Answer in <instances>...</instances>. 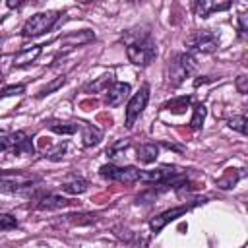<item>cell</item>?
<instances>
[{
  "label": "cell",
  "mask_w": 248,
  "mask_h": 248,
  "mask_svg": "<svg viewBox=\"0 0 248 248\" xmlns=\"http://www.w3.org/2000/svg\"><path fill=\"white\" fill-rule=\"evenodd\" d=\"M248 31V14H238V33L240 37H246Z\"/></svg>",
  "instance_id": "obj_30"
},
{
  "label": "cell",
  "mask_w": 248,
  "mask_h": 248,
  "mask_svg": "<svg viewBox=\"0 0 248 248\" xmlns=\"http://www.w3.org/2000/svg\"><path fill=\"white\" fill-rule=\"evenodd\" d=\"M196 70V58L190 52H180L176 54L167 68V76H169V83L170 85H180L188 76H192Z\"/></svg>",
  "instance_id": "obj_2"
},
{
  "label": "cell",
  "mask_w": 248,
  "mask_h": 248,
  "mask_svg": "<svg viewBox=\"0 0 248 248\" xmlns=\"http://www.w3.org/2000/svg\"><path fill=\"white\" fill-rule=\"evenodd\" d=\"M74 202L70 198H64V196H58V194H48V196H43L37 203V209H46V211H52V209H64L68 205H72Z\"/></svg>",
  "instance_id": "obj_13"
},
{
  "label": "cell",
  "mask_w": 248,
  "mask_h": 248,
  "mask_svg": "<svg viewBox=\"0 0 248 248\" xmlns=\"http://www.w3.org/2000/svg\"><path fill=\"white\" fill-rule=\"evenodd\" d=\"M205 107L200 103V105H196L194 107V116H192V120H190V128L192 130H200L202 128V124H203V118H205Z\"/></svg>",
  "instance_id": "obj_22"
},
{
  "label": "cell",
  "mask_w": 248,
  "mask_h": 248,
  "mask_svg": "<svg viewBox=\"0 0 248 248\" xmlns=\"http://www.w3.org/2000/svg\"><path fill=\"white\" fill-rule=\"evenodd\" d=\"M48 128H50V132H54V134L72 136V134H76V132L81 128V124H79V122H50Z\"/></svg>",
  "instance_id": "obj_19"
},
{
  "label": "cell",
  "mask_w": 248,
  "mask_h": 248,
  "mask_svg": "<svg viewBox=\"0 0 248 248\" xmlns=\"http://www.w3.org/2000/svg\"><path fill=\"white\" fill-rule=\"evenodd\" d=\"M66 149H68V143H66V141H64V143H58L52 151H48V155H46V157H48L50 161H60V159L66 155Z\"/></svg>",
  "instance_id": "obj_27"
},
{
  "label": "cell",
  "mask_w": 248,
  "mask_h": 248,
  "mask_svg": "<svg viewBox=\"0 0 248 248\" xmlns=\"http://www.w3.org/2000/svg\"><path fill=\"white\" fill-rule=\"evenodd\" d=\"M238 178H240V176H238L234 170H232V172H231V170H227V172H225V176L217 180V186H219V188H223V190L232 188V186L236 184V180H238Z\"/></svg>",
  "instance_id": "obj_23"
},
{
  "label": "cell",
  "mask_w": 248,
  "mask_h": 248,
  "mask_svg": "<svg viewBox=\"0 0 248 248\" xmlns=\"http://www.w3.org/2000/svg\"><path fill=\"white\" fill-rule=\"evenodd\" d=\"M147 101H149V87L143 85L138 93H134L126 105V128H132L134 122L140 118V114L143 112V108L147 107Z\"/></svg>",
  "instance_id": "obj_8"
},
{
  "label": "cell",
  "mask_w": 248,
  "mask_h": 248,
  "mask_svg": "<svg viewBox=\"0 0 248 248\" xmlns=\"http://www.w3.org/2000/svg\"><path fill=\"white\" fill-rule=\"evenodd\" d=\"M229 126L244 136L246 134V116H232V118H229Z\"/></svg>",
  "instance_id": "obj_26"
},
{
  "label": "cell",
  "mask_w": 248,
  "mask_h": 248,
  "mask_svg": "<svg viewBox=\"0 0 248 248\" xmlns=\"http://www.w3.org/2000/svg\"><path fill=\"white\" fill-rule=\"evenodd\" d=\"M64 81H66V78L64 76H58L54 81H50L46 87H43L41 89V93H39V97H45V95H48V93H52V91H56L58 87H62L64 85Z\"/></svg>",
  "instance_id": "obj_25"
},
{
  "label": "cell",
  "mask_w": 248,
  "mask_h": 248,
  "mask_svg": "<svg viewBox=\"0 0 248 248\" xmlns=\"http://www.w3.org/2000/svg\"><path fill=\"white\" fill-rule=\"evenodd\" d=\"M10 151L14 155H33L35 147L31 138L25 132H14L10 134Z\"/></svg>",
  "instance_id": "obj_10"
},
{
  "label": "cell",
  "mask_w": 248,
  "mask_h": 248,
  "mask_svg": "<svg viewBox=\"0 0 248 248\" xmlns=\"http://www.w3.org/2000/svg\"><path fill=\"white\" fill-rule=\"evenodd\" d=\"M2 79H4V76H2V74H0V81H2Z\"/></svg>",
  "instance_id": "obj_34"
},
{
  "label": "cell",
  "mask_w": 248,
  "mask_h": 248,
  "mask_svg": "<svg viewBox=\"0 0 248 248\" xmlns=\"http://www.w3.org/2000/svg\"><path fill=\"white\" fill-rule=\"evenodd\" d=\"M219 46V37L209 31V29H202L198 33H194L188 41H186V48L190 50V54H207V52H213L217 50Z\"/></svg>",
  "instance_id": "obj_5"
},
{
  "label": "cell",
  "mask_w": 248,
  "mask_h": 248,
  "mask_svg": "<svg viewBox=\"0 0 248 248\" xmlns=\"http://www.w3.org/2000/svg\"><path fill=\"white\" fill-rule=\"evenodd\" d=\"M10 151V134H0V153Z\"/></svg>",
  "instance_id": "obj_32"
},
{
  "label": "cell",
  "mask_w": 248,
  "mask_h": 248,
  "mask_svg": "<svg viewBox=\"0 0 248 248\" xmlns=\"http://www.w3.org/2000/svg\"><path fill=\"white\" fill-rule=\"evenodd\" d=\"M17 6H21V2H17V0H16V2H14V0L8 2V8H17Z\"/></svg>",
  "instance_id": "obj_33"
},
{
  "label": "cell",
  "mask_w": 248,
  "mask_h": 248,
  "mask_svg": "<svg viewBox=\"0 0 248 248\" xmlns=\"http://www.w3.org/2000/svg\"><path fill=\"white\" fill-rule=\"evenodd\" d=\"M128 145H130V141H128V140H120V141H116L112 147H108V149H107V155H110V157H118V155H120V151H122V149H126Z\"/></svg>",
  "instance_id": "obj_29"
},
{
  "label": "cell",
  "mask_w": 248,
  "mask_h": 248,
  "mask_svg": "<svg viewBox=\"0 0 248 248\" xmlns=\"http://www.w3.org/2000/svg\"><path fill=\"white\" fill-rule=\"evenodd\" d=\"M58 17H60L58 12H39V14L31 16V17L25 21V25L21 27V35H23L25 39H29V37H39V35H43L45 31H48V29L58 21Z\"/></svg>",
  "instance_id": "obj_3"
},
{
  "label": "cell",
  "mask_w": 248,
  "mask_h": 248,
  "mask_svg": "<svg viewBox=\"0 0 248 248\" xmlns=\"http://www.w3.org/2000/svg\"><path fill=\"white\" fill-rule=\"evenodd\" d=\"M136 157H138L140 163L149 165V163H153L159 157V145H155V143H143V145H140L136 149Z\"/></svg>",
  "instance_id": "obj_16"
},
{
  "label": "cell",
  "mask_w": 248,
  "mask_h": 248,
  "mask_svg": "<svg viewBox=\"0 0 248 248\" xmlns=\"http://www.w3.org/2000/svg\"><path fill=\"white\" fill-rule=\"evenodd\" d=\"M41 52H43V48H41L39 45L29 46V48H23L21 52H17V54L14 56V66H16V68L29 66V64H33V62L39 58V54H41Z\"/></svg>",
  "instance_id": "obj_14"
},
{
  "label": "cell",
  "mask_w": 248,
  "mask_h": 248,
  "mask_svg": "<svg viewBox=\"0 0 248 248\" xmlns=\"http://www.w3.org/2000/svg\"><path fill=\"white\" fill-rule=\"evenodd\" d=\"M112 74L108 72V74H105V76H101V78H97L95 81H91V83H87L85 85V91L87 93H97V91H101V89H105L108 83H112Z\"/></svg>",
  "instance_id": "obj_21"
},
{
  "label": "cell",
  "mask_w": 248,
  "mask_h": 248,
  "mask_svg": "<svg viewBox=\"0 0 248 248\" xmlns=\"http://www.w3.org/2000/svg\"><path fill=\"white\" fill-rule=\"evenodd\" d=\"M190 103H192V97H178V99L169 101V103L165 105V108L170 110V112H174V114H182V112L188 108Z\"/></svg>",
  "instance_id": "obj_20"
},
{
  "label": "cell",
  "mask_w": 248,
  "mask_h": 248,
  "mask_svg": "<svg viewBox=\"0 0 248 248\" xmlns=\"http://www.w3.org/2000/svg\"><path fill=\"white\" fill-rule=\"evenodd\" d=\"M188 209H190V205H180V207H172V209H167V211L155 215L153 219H149V229H151V232L157 234L161 229H165L170 221H174V219H178L180 215H184Z\"/></svg>",
  "instance_id": "obj_9"
},
{
  "label": "cell",
  "mask_w": 248,
  "mask_h": 248,
  "mask_svg": "<svg viewBox=\"0 0 248 248\" xmlns=\"http://www.w3.org/2000/svg\"><path fill=\"white\" fill-rule=\"evenodd\" d=\"M17 229V219L12 213H0V231Z\"/></svg>",
  "instance_id": "obj_24"
},
{
  "label": "cell",
  "mask_w": 248,
  "mask_h": 248,
  "mask_svg": "<svg viewBox=\"0 0 248 248\" xmlns=\"http://www.w3.org/2000/svg\"><path fill=\"white\" fill-rule=\"evenodd\" d=\"M87 188H89V184H87V180L81 178V176H70L68 180L62 182V190H64L66 194H72V196L83 194Z\"/></svg>",
  "instance_id": "obj_17"
},
{
  "label": "cell",
  "mask_w": 248,
  "mask_h": 248,
  "mask_svg": "<svg viewBox=\"0 0 248 248\" xmlns=\"http://www.w3.org/2000/svg\"><path fill=\"white\" fill-rule=\"evenodd\" d=\"M236 89H238V93H246L248 91V78L246 76H238L236 78Z\"/></svg>",
  "instance_id": "obj_31"
},
{
  "label": "cell",
  "mask_w": 248,
  "mask_h": 248,
  "mask_svg": "<svg viewBox=\"0 0 248 248\" xmlns=\"http://www.w3.org/2000/svg\"><path fill=\"white\" fill-rule=\"evenodd\" d=\"M103 178L114 180V182H122V184H134L140 182L141 170L136 167H116V165H103L99 169Z\"/></svg>",
  "instance_id": "obj_7"
},
{
  "label": "cell",
  "mask_w": 248,
  "mask_h": 248,
  "mask_svg": "<svg viewBox=\"0 0 248 248\" xmlns=\"http://www.w3.org/2000/svg\"><path fill=\"white\" fill-rule=\"evenodd\" d=\"M25 93V87L23 85H8L4 89H0V99L2 97H14V95H21Z\"/></svg>",
  "instance_id": "obj_28"
},
{
  "label": "cell",
  "mask_w": 248,
  "mask_h": 248,
  "mask_svg": "<svg viewBox=\"0 0 248 248\" xmlns=\"http://www.w3.org/2000/svg\"><path fill=\"white\" fill-rule=\"evenodd\" d=\"M130 91H132L130 83L114 81V83L108 87V91H107V105H108V107H120V105L126 101V97L130 95Z\"/></svg>",
  "instance_id": "obj_11"
},
{
  "label": "cell",
  "mask_w": 248,
  "mask_h": 248,
  "mask_svg": "<svg viewBox=\"0 0 248 248\" xmlns=\"http://www.w3.org/2000/svg\"><path fill=\"white\" fill-rule=\"evenodd\" d=\"M81 128H83V132H81L83 145H85V147L99 145V141L103 140V132H101V128H97V126H81Z\"/></svg>",
  "instance_id": "obj_18"
},
{
  "label": "cell",
  "mask_w": 248,
  "mask_h": 248,
  "mask_svg": "<svg viewBox=\"0 0 248 248\" xmlns=\"http://www.w3.org/2000/svg\"><path fill=\"white\" fill-rule=\"evenodd\" d=\"M229 8H231V2H213V0H196L194 2V12L200 17H209L213 12H223Z\"/></svg>",
  "instance_id": "obj_12"
},
{
  "label": "cell",
  "mask_w": 248,
  "mask_h": 248,
  "mask_svg": "<svg viewBox=\"0 0 248 248\" xmlns=\"http://www.w3.org/2000/svg\"><path fill=\"white\" fill-rule=\"evenodd\" d=\"M184 176V172L178 169V167H159L155 170H141V176L140 180L141 182H151V184H161V186H167V184H174L176 180H180Z\"/></svg>",
  "instance_id": "obj_6"
},
{
  "label": "cell",
  "mask_w": 248,
  "mask_h": 248,
  "mask_svg": "<svg viewBox=\"0 0 248 248\" xmlns=\"http://www.w3.org/2000/svg\"><path fill=\"white\" fill-rule=\"evenodd\" d=\"M155 54H157V46L149 33H145L143 37H138V39L126 37V56L132 64H136L140 68L149 66L151 60L155 58Z\"/></svg>",
  "instance_id": "obj_1"
},
{
  "label": "cell",
  "mask_w": 248,
  "mask_h": 248,
  "mask_svg": "<svg viewBox=\"0 0 248 248\" xmlns=\"http://www.w3.org/2000/svg\"><path fill=\"white\" fill-rule=\"evenodd\" d=\"M37 182L35 176L23 172H2L0 170V192L2 194H23Z\"/></svg>",
  "instance_id": "obj_4"
},
{
  "label": "cell",
  "mask_w": 248,
  "mask_h": 248,
  "mask_svg": "<svg viewBox=\"0 0 248 248\" xmlns=\"http://www.w3.org/2000/svg\"><path fill=\"white\" fill-rule=\"evenodd\" d=\"M95 39V35L89 31V29H83V31H78V33H70L62 39V45L64 46H81V45H87Z\"/></svg>",
  "instance_id": "obj_15"
}]
</instances>
